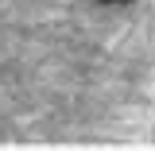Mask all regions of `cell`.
I'll return each instance as SVG.
<instances>
[{
    "mask_svg": "<svg viewBox=\"0 0 155 151\" xmlns=\"http://www.w3.org/2000/svg\"><path fill=\"white\" fill-rule=\"evenodd\" d=\"M101 4H105V8H128L132 0H101Z\"/></svg>",
    "mask_w": 155,
    "mask_h": 151,
    "instance_id": "1",
    "label": "cell"
}]
</instances>
